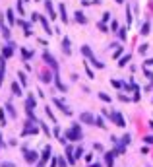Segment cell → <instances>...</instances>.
Returning a JSON list of instances; mask_svg holds the SVG:
<instances>
[{"instance_id": "45", "label": "cell", "mask_w": 153, "mask_h": 167, "mask_svg": "<svg viewBox=\"0 0 153 167\" xmlns=\"http://www.w3.org/2000/svg\"><path fill=\"white\" fill-rule=\"evenodd\" d=\"M2 76H4V70H0V86H2Z\"/></svg>"}, {"instance_id": "34", "label": "cell", "mask_w": 153, "mask_h": 167, "mask_svg": "<svg viewBox=\"0 0 153 167\" xmlns=\"http://www.w3.org/2000/svg\"><path fill=\"white\" fill-rule=\"evenodd\" d=\"M18 76H19V82H21V84H25V82H27V78H25V74H23V72H19Z\"/></svg>"}, {"instance_id": "49", "label": "cell", "mask_w": 153, "mask_h": 167, "mask_svg": "<svg viewBox=\"0 0 153 167\" xmlns=\"http://www.w3.org/2000/svg\"><path fill=\"white\" fill-rule=\"evenodd\" d=\"M2 167H14V165H12V163H4Z\"/></svg>"}, {"instance_id": "2", "label": "cell", "mask_w": 153, "mask_h": 167, "mask_svg": "<svg viewBox=\"0 0 153 167\" xmlns=\"http://www.w3.org/2000/svg\"><path fill=\"white\" fill-rule=\"evenodd\" d=\"M23 154H25V161L27 163H37L39 161V154L35 150H23Z\"/></svg>"}, {"instance_id": "31", "label": "cell", "mask_w": 153, "mask_h": 167, "mask_svg": "<svg viewBox=\"0 0 153 167\" xmlns=\"http://www.w3.org/2000/svg\"><path fill=\"white\" fill-rule=\"evenodd\" d=\"M39 124H41V128H43V132H45L47 136H51V130H49V126H45L43 122H39Z\"/></svg>"}, {"instance_id": "32", "label": "cell", "mask_w": 153, "mask_h": 167, "mask_svg": "<svg viewBox=\"0 0 153 167\" xmlns=\"http://www.w3.org/2000/svg\"><path fill=\"white\" fill-rule=\"evenodd\" d=\"M126 37H128V33H126V27H122V29H120V39H124V41H126Z\"/></svg>"}, {"instance_id": "28", "label": "cell", "mask_w": 153, "mask_h": 167, "mask_svg": "<svg viewBox=\"0 0 153 167\" xmlns=\"http://www.w3.org/2000/svg\"><path fill=\"white\" fill-rule=\"evenodd\" d=\"M6 109H8V113H10V117H16V111H14V107L10 105V103L6 105Z\"/></svg>"}, {"instance_id": "46", "label": "cell", "mask_w": 153, "mask_h": 167, "mask_svg": "<svg viewBox=\"0 0 153 167\" xmlns=\"http://www.w3.org/2000/svg\"><path fill=\"white\" fill-rule=\"evenodd\" d=\"M37 167H45V161L41 159V161H39V165H37Z\"/></svg>"}, {"instance_id": "43", "label": "cell", "mask_w": 153, "mask_h": 167, "mask_svg": "<svg viewBox=\"0 0 153 167\" xmlns=\"http://www.w3.org/2000/svg\"><path fill=\"white\" fill-rule=\"evenodd\" d=\"M145 66H153V58H149V60H145Z\"/></svg>"}, {"instance_id": "25", "label": "cell", "mask_w": 153, "mask_h": 167, "mask_svg": "<svg viewBox=\"0 0 153 167\" xmlns=\"http://www.w3.org/2000/svg\"><path fill=\"white\" fill-rule=\"evenodd\" d=\"M0 124H2V126L6 124V115H4V111H2V109H0Z\"/></svg>"}, {"instance_id": "19", "label": "cell", "mask_w": 153, "mask_h": 167, "mask_svg": "<svg viewBox=\"0 0 153 167\" xmlns=\"http://www.w3.org/2000/svg\"><path fill=\"white\" fill-rule=\"evenodd\" d=\"M39 19H41V23H43V27H45V31H47V33H52L51 27H49V21H47L45 18H41V16H39Z\"/></svg>"}, {"instance_id": "16", "label": "cell", "mask_w": 153, "mask_h": 167, "mask_svg": "<svg viewBox=\"0 0 153 167\" xmlns=\"http://www.w3.org/2000/svg\"><path fill=\"white\" fill-rule=\"evenodd\" d=\"M89 60H91V64L95 66V68H105V64H103V62H99V60H97V58H95V57H91V58H89Z\"/></svg>"}, {"instance_id": "35", "label": "cell", "mask_w": 153, "mask_h": 167, "mask_svg": "<svg viewBox=\"0 0 153 167\" xmlns=\"http://www.w3.org/2000/svg\"><path fill=\"white\" fill-rule=\"evenodd\" d=\"M143 72H145V76H147V78H149V80H151V82H153V72H149V70H147V68H143Z\"/></svg>"}, {"instance_id": "39", "label": "cell", "mask_w": 153, "mask_h": 167, "mask_svg": "<svg viewBox=\"0 0 153 167\" xmlns=\"http://www.w3.org/2000/svg\"><path fill=\"white\" fill-rule=\"evenodd\" d=\"M18 12L23 16V6H21V2H19V0H18Z\"/></svg>"}, {"instance_id": "51", "label": "cell", "mask_w": 153, "mask_h": 167, "mask_svg": "<svg viewBox=\"0 0 153 167\" xmlns=\"http://www.w3.org/2000/svg\"><path fill=\"white\" fill-rule=\"evenodd\" d=\"M149 126H151V130H153V121H151V122H149Z\"/></svg>"}, {"instance_id": "8", "label": "cell", "mask_w": 153, "mask_h": 167, "mask_svg": "<svg viewBox=\"0 0 153 167\" xmlns=\"http://www.w3.org/2000/svg\"><path fill=\"white\" fill-rule=\"evenodd\" d=\"M105 161H107L108 167H113V163H115V152H107L105 154Z\"/></svg>"}, {"instance_id": "42", "label": "cell", "mask_w": 153, "mask_h": 167, "mask_svg": "<svg viewBox=\"0 0 153 167\" xmlns=\"http://www.w3.org/2000/svg\"><path fill=\"white\" fill-rule=\"evenodd\" d=\"M39 19V14H31V21H37Z\"/></svg>"}, {"instance_id": "48", "label": "cell", "mask_w": 153, "mask_h": 167, "mask_svg": "<svg viewBox=\"0 0 153 167\" xmlns=\"http://www.w3.org/2000/svg\"><path fill=\"white\" fill-rule=\"evenodd\" d=\"M2 146H4V142H2V134H0V150H2Z\"/></svg>"}, {"instance_id": "44", "label": "cell", "mask_w": 153, "mask_h": 167, "mask_svg": "<svg viewBox=\"0 0 153 167\" xmlns=\"http://www.w3.org/2000/svg\"><path fill=\"white\" fill-rule=\"evenodd\" d=\"M89 167H101V163H89Z\"/></svg>"}, {"instance_id": "15", "label": "cell", "mask_w": 153, "mask_h": 167, "mask_svg": "<svg viewBox=\"0 0 153 167\" xmlns=\"http://www.w3.org/2000/svg\"><path fill=\"white\" fill-rule=\"evenodd\" d=\"M60 18H62L64 23L68 21V16H66V6H64V4H60Z\"/></svg>"}, {"instance_id": "50", "label": "cell", "mask_w": 153, "mask_h": 167, "mask_svg": "<svg viewBox=\"0 0 153 167\" xmlns=\"http://www.w3.org/2000/svg\"><path fill=\"white\" fill-rule=\"evenodd\" d=\"M115 2H118V4H122V2H124V0H115Z\"/></svg>"}, {"instance_id": "41", "label": "cell", "mask_w": 153, "mask_h": 167, "mask_svg": "<svg viewBox=\"0 0 153 167\" xmlns=\"http://www.w3.org/2000/svg\"><path fill=\"white\" fill-rule=\"evenodd\" d=\"M110 84H113L115 88H120V86H122V84H120V82H116V80H113V82H110Z\"/></svg>"}, {"instance_id": "27", "label": "cell", "mask_w": 153, "mask_h": 167, "mask_svg": "<svg viewBox=\"0 0 153 167\" xmlns=\"http://www.w3.org/2000/svg\"><path fill=\"white\" fill-rule=\"evenodd\" d=\"M56 163H58L60 167H68V163L64 161V157H56Z\"/></svg>"}, {"instance_id": "33", "label": "cell", "mask_w": 153, "mask_h": 167, "mask_svg": "<svg viewBox=\"0 0 153 167\" xmlns=\"http://www.w3.org/2000/svg\"><path fill=\"white\" fill-rule=\"evenodd\" d=\"M83 159L87 161V163H91V161H93V154H85V155H83Z\"/></svg>"}, {"instance_id": "12", "label": "cell", "mask_w": 153, "mask_h": 167, "mask_svg": "<svg viewBox=\"0 0 153 167\" xmlns=\"http://www.w3.org/2000/svg\"><path fill=\"white\" fill-rule=\"evenodd\" d=\"M12 52H14V45H8V47H4L2 55H4V58H8V57H12Z\"/></svg>"}, {"instance_id": "30", "label": "cell", "mask_w": 153, "mask_h": 167, "mask_svg": "<svg viewBox=\"0 0 153 167\" xmlns=\"http://www.w3.org/2000/svg\"><path fill=\"white\" fill-rule=\"evenodd\" d=\"M99 97H101L103 101H107V103H110V95H107V93H99Z\"/></svg>"}, {"instance_id": "3", "label": "cell", "mask_w": 153, "mask_h": 167, "mask_svg": "<svg viewBox=\"0 0 153 167\" xmlns=\"http://www.w3.org/2000/svg\"><path fill=\"white\" fill-rule=\"evenodd\" d=\"M43 58H45V62L51 66V68H54V70L58 68V66H56V60H54V57H52V55H49V52H43Z\"/></svg>"}, {"instance_id": "17", "label": "cell", "mask_w": 153, "mask_h": 167, "mask_svg": "<svg viewBox=\"0 0 153 167\" xmlns=\"http://www.w3.org/2000/svg\"><path fill=\"white\" fill-rule=\"evenodd\" d=\"M93 124H95L97 128H105V122H103V117H97V119H95V122H93Z\"/></svg>"}, {"instance_id": "38", "label": "cell", "mask_w": 153, "mask_h": 167, "mask_svg": "<svg viewBox=\"0 0 153 167\" xmlns=\"http://www.w3.org/2000/svg\"><path fill=\"white\" fill-rule=\"evenodd\" d=\"M108 19H110V14L105 12V14H103V21H108Z\"/></svg>"}, {"instance_id": "9", "label": "cell", "mask_w": 153, "mask_h": 167, "mask_svg": "<svg viewBox=\"0 0 153 167\" xmlns=\"http://www.w3.org/2000/svg\"><path fill=\"white\" fill-rule=\"evenodd\" d=\"M74 16H76V21H78V23H87V18H85V14H83V12H80V10H78Z\"/></svg>"}, {"instance_id": "11", "label": "cell", "mask_w": 153, "mask_h": 167, "mask_svg": "<svg viewBox=\"0 0 153 167\" xmlns=\"http://www.w3.org/2000/svg\"><path fill=\"white\" fill-rule=\"evenodd\" d=\"M51 152H52V150H51V146H45V148H43V155H41V159H43V161H47L49 157H51Z\"/></svg>"}, {"instance_id": "18", "label": "cell", "mask_w": 153, "mask_h": 167, "mask_svg": "<svg viewBox=\"0 0 153 167\" xmlns=\"http://www.w3.org/2000/svg\"><path fill=\"white\" fill-rule=\"evenodd\" d=\"M12 91H14V95H21V88H19L16 82L12 84Z\"/></svg>"}, {"instance_id": "36", "label": "cell", "mask_w": 153, "mask_h": 167, "mask_svg": "<svg viewBox=\"0 0 153 167\" xmlns=\"http://www.w3.org/2000/svg\"><path fill=\"white\" fill-rule=\"evenodd\" d=\"M143 142H145V144H153V136H145Z\"/></svg>"}, {"instance_id": "7", "label": "cell", "mask_w": 153, "mask_h": 167, "mask_svg": "<svg viewBox=\"0 0 153 167\" xmlns=\"http://www.w3.org/2000/svg\"><path fill=\"white\" fill-rule=\"evenodd\" d=\"M45 6H47V10H49V16L54 19V18H56V12H54V6H52V2H51V0H47Z\"/></svg>"}, {"instance_id": "47", "label": "cell", "mask_w": 153, "mask_h": 167, "mask_svg": "<svg viewBox=\"0 0 153 167\" xmlns=\"http://www.w3.org/2000/svg\"><path fill=\"white\" fill-rule=\"evenodd\" d=\"M58 163H56V159H52V163H51V167H56Z\"/></svg>"}, {"instance_id": "23", "label": "cell", "mask_w": 153, "mask_h": 167, "mask_svg": "<svg viewBox=\"0 0 153 167\" xmlns=\"http://www.w3.org/2000/svg\"><path fill=\"white\" fill-rule=\"evenodd\" d=\"M128 60H130V55L122 57V58H120V62H118V66H120V68H122V66H126V62H128Z\"/></svg>"}, {"instance_id": "20", "label": "cell", "mask_w": 153, "mask_h": 167, "mask_svg": "<svg viewBox=\"0 0 153 167\" xmlns=\"http://www.w3.org/2000/svg\"><path fill=\"white\" fill-rule=\"evenodd\" d=\"M82 52H83V55H85L87 58H91V57H93V55H91V49H89L87 45H83V47H82Z\"/></svg>"}, {"instance_id": "13", "label": "cell", "mask_w": 153, "mask_h": 167, "mask_svg": "<svg viewBox=\"0 0 153 167\" xmlns=\"http://www.w3.org/2000/svg\"><path fill=\"white\" fill-rule=\"evenodd\" d=\"M35 105H37L35 97H33V95H29V97H27V109H35Z\"/></svg>"}, {"instance_id": "10", "label": "cell", "mask_w": 153, "mask_h": 167, "mask_svg": "<svg viewBox=\"0 0 153 167\" xmlns=\"http://www.w3.org/2000/svg\"><path fill=\"white\" fill-rule=\"evenodd\" d=\"M62 49H64V52H66V55H70V39H68V37H64L62 39Z\"/></svg>"}, {"instance_id": "5", "label": "cell", "mask_w": 153, "mask_h": 167, "mask_svg": "<svg viewBox=\"0 0 153 167\" xmlns=\"http://www.w3.org/2000/svg\"><path fill=\"white\" fill-rule=\"evenodd\" d=\"M110 119H113V121L116 122V126H126V122H124V119H122V115L120 113H113V115H110Z\"/></svg>"}, {"instance_id": "29", "label": "cell", "mask_w": 153, "mask_h": 167, "mask_svg": "<svg viewBox=\"0 0 153 167\" xmlns=\"http://www.w3.org/2000/svg\"><path fill=\"white\" fill-rule=\"evenodd\" d=\"M45 113H47V115H49V119H51V121H54V115H52V111L49 109V105H47V107H45Z\"/></svg>"}, {"instance_id": "52", "label": "cell", "mask_w": 153, "mask_h": 167, "mask_svg": "<svg viewBox=\"0 0 153 167\" xmlns=\"http://www.w3.org/2000/svg\"><path fill=\"white\" fill-rule=\"evenodd\" d=\"M151 101H153V99H151Z\"/></svg>"}, {"instance_id": "6", "label": "cell", "mask_w": 153, "mask_h": 167, "mask_svg": "<svg viewBox=\"0 0 153 167\" xmlns=\"http://www.w3.org/2000/svg\"><path fill=\"white\" fill-rule=\"evenodd\" d=\"M54 105H56V107H60V111H62V113H66V115H72V111L68 109V107H66V105H64L60 99H54Z\"/></svg>"}, {"instance_id": "24", "label": "cell", "mask_w": 153, "mask_h": 167, "mask_svg": "<svg viewBox=\"0 0 153 167\" xmlns=\"http://www.w3.org/2000/svg\"><path fill=\"white\" fill-rule=\"evenodd\" d=\"M130 142H132V138H130V134H124V136H122V144H124V146H128Z\"/></svg>"}, {"instance_id": "4", "label": "cell", "mask_w": 153, "mask_h": 167, "mask_svg": "<svg viewBox=\"0 0 153 167\" xmlns=\"http://www.w3.org/2000/svg\"><path fill=\"white\" fill-rule=\"evenodd\" d=\"M80 121L85 122V124H93V122H95V117L91 115V113H82V115H80Z\"/></svg>"}, {"instance_id": "26", "label": "cell", "mask_w": 153, "mask_h": 167, "mask_svg": "<svg viewBox=\"0 0 153 167\" xmlns=\"http://www.w3.org/2000/svg\"><path fill=\"white\" fill-rule=\"evenodd\" d=\"M6 16H8V21H10V23H14V21H16V19H14V12H12V10H8Z\"/></svg>"}, {"instance_id": "14", "label": "cell", "mask_w": 153, "mask_h": 167, "mask_svg": "<svg viewBox=\"0 0 153 167\" xmlns=\"http://www.w3.org/2000/svg\"><path fill=\"white\" fill-rule=\"evenodd\" d=\"M37 132H39L37 126H33V128H31V126H27V128L23 130V136H27V134H37Z\"/></svg>"}, {"instance_id": "37", "label": "cell", "mask_w": 153, "mask_h": 167, "mask_svg": "<svg viewBox=\"0 0 153 167\" xmlns=\"http://www.w3.org/2000/svg\"><path fill=\"white\" fill-rule=\"evenodd\" d=\"M147 47H149V45H147V43H143V45H141V47H140V52H141V55H143V52H145V51H147Z\"/></svg>"}, {"instance_id": "21", "label": "cell", "mask_w": 153, "mask_h": 167, "mask_svg": "<svg viewBox=\"0 0 153 167\" xmlns=\"http://www.w3.org/2000/svg\"><path fill=\"white\" fill-rule=\"evenodd\" d=\"M82 155H83V148L80 146V148H76V152H74V159H80Z\"/></svg>"}, {"instance_id": "22", "label": "cell", "mask_w": 153, "mask_h": 167, "mask_svg": "<svg viewBox=\"0 0 153 167\" xmlns=\"http://www.w3.org/2000/svg\"><path fill=\"white\" fill-rule=\"evenodd\" d=\"M140 33H141V35H147V33H149V23H147V21H145V23H143V26H141Z\"/></svg>"}, {"instance_id": "40", "label": "cell", "mask_w": 153, "mask_h": 167, "mask_svg": "<svg viewBox=\"0 0 153 167\" xmlns=\"http://www.w3.org/2000/svg\"><path fill=\"white\" fill-rule=\"evenodd\" d=\"M2 33H4V37H6V39H8V37H10V31H8L6 27H2Z\"/></svg>"}, {"instance_id": "1", "label": "cell", "mask_w": 153, "mask_h": 167, "mask_svg": "<svg viewBox=\"0 0 153 167\" xmlns=\"http://www.w3.org/2000/svg\"><path fill=\"white\" fill-rule=\"evenodd\" d=\"M62 138H66V140H72V142L80 140V138H82V128H80V124H74L70 130H66Z\"/></svg>"}]
</instances>
